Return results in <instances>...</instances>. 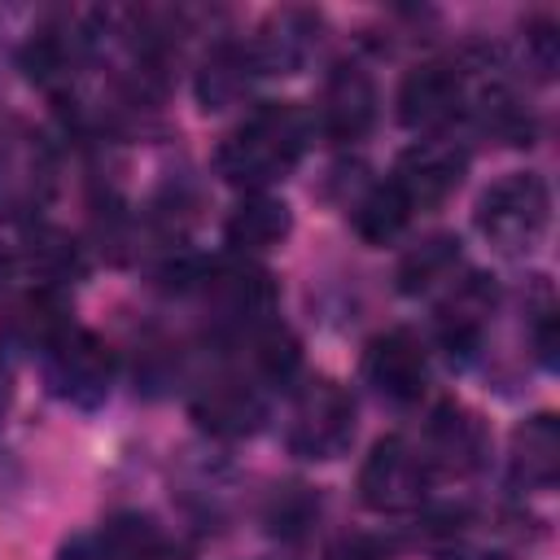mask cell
<instances>
[{
  "label": "cell",
  "instance_id": "obj_15",
  "mask_svg": "<svg viewBox=\"0 0 560 560\" xmlns=\"http://www.w3.org/2000/svg\"><path fill=\"white\" fill-rule=\"evenodd\" d=\"M258 79H262V74H258V61H254L249 44H241V39H219V44L201 57L197 79H192V92H197V105H201L206 114H223V109H236V105L254 92Z\"/></svg>",
  "mask_w": 560,
  "mask_h": 560
},
{
  "label": "cell",
  "instance_id": "obj_10",
  "mask_svg": "<svg viewBox=\"0 0 560 560\" xmlns=\"http://www.w3.org/2000/svg\"><path fill=\"white\" fill-rule=\"evenodd\" d=\"M468 83L459 61H424L398 88V122L411 131H442L446 122L464 118Z\"/></svg>",
  "mask_w": 560,
  "mask_h": 560
},
{
  "label": "cell",
  "instance_id": "obj_13",
  "mask_svg": "<svg viewBox=\"0 0 560 560\" xmlns=\"http://www.w3.org/2000/svg\"><path fill=\"white\" fill-rule=\"evenodd\" d=\"M363 376L389 402H416L429 381V350L411 328H385L363 350Z\"/></svg>",
  "mask_w": 560,
  "mask_h": 560
},
{
  "label": "cell",
  "instance_id": "obj_11",
  "mask_svg": "<svg viewBox=\"0 0 560 560\" xmlns=\"http://www.w3.org/2000/svg\"><path fill=\"white\" fill-rule=\"evenodd\" d=\"M376 83L372 74L359 66V61H337L319 88V109H315V127L337 140V144H350V140H363L376 122Z\"/></svg>",
  "mask_w": 560,
  "mask_h": 560
},
{
  "label": "cell",
  "instance_id": "obj_16",
  "mask_svg": "<svg viewBox=\"0 0 560 560\" xmlns=\"http://www.w3.org/2000/svg\"><path fill=\"white\" fill-rule=\"evenodd\" d=\"M508 468L521 490H551L560 477V420L551 411H538L512 429L508 442Z\"/></svg>",
  "mask_w": 560,
  "mask_h": 560
},
{
  "label": "cell",
  "instance_id": "obj_19",
  "mask_svg": "<svg viewBox=\"0 0 560 560\" xmlns=\"http://www.w3.org/2000/svg\"><path fill=\"white\" fill-rule=\"evenodd\" d=\"M22 267L39 289H57L61 293L66 284H74L88 271V258H83V245L70 232L35 223L26 232V241H22Z\"/></svg>",
  "mask_w": 560,
  "mask_h": 560
},
{
  "label": "cell",
  "instance_id": "obj_9",
  "mask_svg": "<svg viewBox=\"0 0 560 560\" xmlns=\"http://www.w3.org/2000/svg\"><path fill=\"white\" fill-rule=\"evenodd\" d=\"M464 171H468V149L464 144L446 140V136H424V140H416L411 149L398 153L389 184L407 197L411 210H433L464 184Z\"/></svg>",
  "mask_w": 560,
  "mask_h": 560
},
{
  "label": "cell",
  "instance_id": "obj_3",
  "mask_svg": "<svg viewBox=\"0 0 560 560\" xmlns=\"http://www.w3.org/2000/svg\"><path fill=\"white\" fill-rule=\"evenodd\" d=\"M57 192V153L26 122L0 127V219L35 223Z\"/></svg>",
  "mask_w": 560,
  "mask_h": 560
},
{
  "label": "cell",
  "instance_id": "obj_14",
  "mask_svg": "<svg viewBox=\"0 0 560 560\" xmlns=\"http://www.w3.org/2000/svg\"><path fill=\"white\" fill-rule=\"evenodd\" d=\"M420 459L429 472L442 477H468L472 468H481L486 459V424L481 416H472L459 402H442L424 429V446Z\"/></svg>",
  "mask_w": 560,
  "mask_h": 560
},
{
  "label": "cell",
  "instance_id": "obj_6",
  "mask_svg": "<svg viewBox=\"0 0 560 560\" xmlns=\"http://www.w3.org/2000/svg\"><path fill=\"white\" fill-rule=\"evenodd\" d=\"M429 494V468L420 459V451L389 433V438H376L363 468H359V499L363 508L372 512H411L420 508Z\"/></svg>",
  "mask_w": 560,
  "mask_h": 560
},
{
  "label": "cell",
  "instance_id": "obj_1",
  "mask_svg": "<svg viewBox=\"0 0 560 560\" xmlns=\"http://www.w3.org/2000/svg\"><path fill=\"white\" fill-rule=\"evenodd\" d=\"M315 118L298 101H262L214 153L219 175L241 192H267L306 153Z\"/></svg>",
  "mask_w": 560,
  "mask_h": 560
},
{
  "label": "cell",
  "instance_id": "obj_8",
  "mask_svg": "<svg viewBox=\"0 0 560 560\" xmlns=\"http://www.w3.org/2000/svg\"><path fill=\"white\" fill-rule=\"evenodd\" d=\"M192 420L214 438H254L267 424V385L249 372H219L197 385Z\"/></svg>",
  "mask_w": 560,
  "mask_h": 560
},
{
  "label": "cell",
  "instance_id": "obj_18",
  "mask_svg": "<svg viewBox=\"0 0 560 560\" xmlns=\"http://www.w3.org/2000/svg\"><path fill=\"white\" fill-rule=\"evenodd\" d=\"M293 228V214L280 197H267V192H245L228 223H223V241L236 258H254V254H267L276 249Z\"/></svg>",
  "mask_w": 560,
  "mask_h": 560
},
{
  "label": "cell",
  "instance_id": "obj_26",
  "mask_svg": "<svg viewBox=\"0 0 560 560\" xmlns=\"http://www.w3.org/2000/svg\"><path fill=\"white\" fill-rule=\"evenodd\" d=\"M9 407H13V368H9V359L0 354V424H4Z\"/></svg>",
  "mask_w": 560,
  "mask_h": 560
},
{
  "label": "cell",
  "instance_id": "obj_17",
  "mask_svg": "<svg viewBox=\"0 0 560 560\" xmlns=\"http://www.w3.org/2000/svg\"><path fill=\"white\" fill-rule=\"evenodd\" d=\"M66 328H70V315H66V298L57 289L31 284V289L13 293L4 302V311H0V332L22 350H39L44 354Z\"/></svg>",
  "mask_w": 560,
  "mask_h": 560
},
{
  "label": "cell",
  "instance_id": "obj_28",
  "mask_svg": "<svg viewBox=\"0 0 560 560\" xmlns=\"http://www.w3.org/2000/svg\"><path fill=\"white\" fill-rule=\"evenodd\" d=\"M446 560H508V556H499V551H451Z\"/></svg>",
  "mask_w": 560,
  "mask_h": 560
},
{
  "label": "cell",
  "instance_id": "obj_20",
  "mask_svg": "<svg viewBox=\"0 0 560 560\" xmlns=\"http://www.w3.org/2000/svg\"><path fill=\"white\" fill-rule=\"evenodd\" d=\"M455 271H459V241L438 232V236H429V241H420L416 249L402 254L398 289L420 298V293H433L438 284H455Z\"/></svg>",
  "mask_w": 560,
  "mask_h": 560
},
{
  "label": "cell",
  "instance_id": "obj_24",
  "mask_svg": "<svg viewBox=\"0 0 560 560\" xmlns=\"http://www.w3.org/2000/svg\"><path fill=\"white\" fill-rule=\"evenodd\" d=\"M525 57L538 70V79L556 74V22L551 18H534L525 26Z\"/></svg>",
  "mask_w": 560,
  "mask_h": 560
},
{
  "label": "cell",
  "instance_id": "obj_23",
  "mask_svg": "<svg viewBox=\"0 0 560 560\" xmlns=\"http://www.w3.org/2000/svg\"><path fill=\"white\" fill-rule=\"evenodd\" d=\"M324 560H394V547L381 534H363V529H346L324 547Z\"/></svg>",
  "mask_w": 560,
  "mask_h": 560
},
{
  "label": "cell",
  "instance_id": "obj_12",
  "mask_svg": "<svg viewBox=\"0 0 560 560\" xmlns=\"http://www.w3.org/2000/svg\"><path fill=\"white\" fill-rule=\"evenodd\" d=\"M319 35H324V18L315 9H302V4L271 9L249 44L258 74H302L319 52Z\"/></svg>",
  "mask_w": 560,
  "mask_h": 560
},
{
  "label": "cell",
  "instance_id": "obj_21",
  "mask_svg": "<svg viewBox=\"0 0 560 560\" xmlns=\"http://www.w3.org/2000/svg\"><path fill=\"white\" fill-rule=\"evenodd\" d=\"M411 206L407 197L385 179V184H372L359 201H354V232L368 241V245H389L402 236V228L411 223Z\"/></svg>",
  "mask_w": 560,
  "mask_h": 560
},
{
  "label": "cell",
  "instance_id": "obj_25",
  "mask_svg": "<svg viewBox=\"0 0 560 560\" xmlns=\"http://www.w3.org/2000/svg\"><path fill=\"white\" fill-rule=\"evenodd\" d=\"M57 560H118V556H114V547L105 542V534L96 529V534H74V538H66L61 551H57Z\"/></svg>",
  "mask_w": 560,
  "mask_h": 560
},
{
  "label": "cell",
  "instance_id": "obj_22",
  "mask_svg": "<svg viewBox=\"0 0 560 560\" xmlns=\"http://www.w3.org/2000/svg\"><path fill=\"white\" fill-rule=\"evenodd\" d=\"M298 363H302V350H298V341H293L289 328H280V324L254 328V337H249V376L254 381L284 385L298 372Z\"/></svg>",
  "mask_w": 560,
  "mask_h": 560
},
{
  "label": "cell",
  "instance_id": "obj_29",
  "mask_svg": "<svg viewBox=\"0 0 560 560\" xmlns=\"http://www.w3.org/2000/svg\"><path fill=\"white\" fill-rule=\"evenodd\" d=\"M0 280H4V258H0Z\"/></svg>",
  "mask_w": 560,
  "mask_h": 560
},
{
  "label": "cell",
  "instance_id": "obj_2",
  "mask_svg": "<svg viewBox=\"0 0 560 560\" xmlns=\"http://www.w3.org/2000/svg\"><path fill=\"white\" fill-rule=\"evenodd\" d=\"M477 232L499 249V254H529L547 223H551V192L547 179L534 171H512L503 179H494L472 210Z\"/></svg>",
  "mask_w": 560,
  "mask_h": 560
},
{
  "label": "cell",
  "instance_id": "obj_5",
  "mask_svg": "<svg viewBox=\"0 0 560 560\" xmlns=\"http://www.w3.org/2000/svg\"><path fill=\"white\" fill-rule=\"evenodd\" d=\"M44 376L61 402H70L79 411H96L114 389V354L92 328L70 324L44 350Z\"/></svg>",
  "mask_w": 560,
  "mask_h": 560
},
{
  "label": "cell",
  "instance_id": "obj_4",
  "mask_svg": "<svg viewBox=\"0 0 560 560\" xmlns=\"http://www.w3.org/2000/svg\"><path fill=\"white\" fill-rule=\"evenodd\" d=\"M284 442L298 459L328 464L354 442V398L332 376H311L289 407Z\"/></svg>",
  "mask_w": 560,
  "mask_h": 560
},
{
  "label": "cell",
  "instance_id": "obj_7",
  "mask_svg": "<svg viewBox=\"0 0 560 560\" xmlns=\"http://www.w3.org/2000/svg\"><path fill=\"white\" fill-rule=\"evenodd\" d=\"M188 284L201 293L206 306H214L232 324H262L276 306V280L267 267L249 258H223L210 267H192Z\"/></svg>",
  "mask_w": 560,
  "mask_h": 560
},
{
  "label": "cell",
  "instance_id": "obj_27",
  "mask_svg": "<svg viewBox=\"0 0 560 560\" xmlns=\"http://www.w3.org/2000/svg\"><path fill=\"white\" fill-rule=\"evenodd\" d=\"M140 560H192V556H188L184 547H175V542H162V538H158Z\"/></svg>",
  "mask_w": 560,
  "mask_h": 560
}]
</instances>
